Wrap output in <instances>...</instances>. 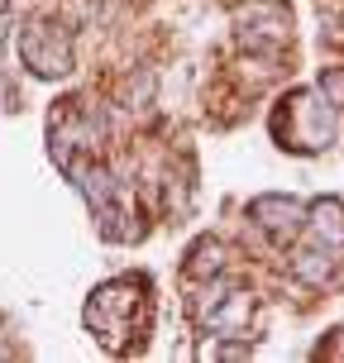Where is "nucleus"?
Listing matches in <instances>:
<instances>
[{
    "mask_svg": "<svg viewBox=\"0 0 344 363\" xmlns=\"http://www.w3.org/2000/svg\"><path fill=\"white\" fill-rule=\"evenodd\" d=\"M192 272H220V244L216 239H201L196 249H192V263H187Z\"/></svg>",
    "mask_w": 344,
    "mask_h": 363,
    "instance_id": "8",
    "label": "nucleus"
},
{
    "mask_svg": "<svg viewBox=\"0 0 344 363\" xmlns=\"http://www.w3.org/2000/svg\"><path fill=\"white\" fill-rule=\"evenodd\" d=\"M19 57L34 77H67L72 72V43L53 24H29L19 34Z\"/></svg>",
    "mask_w": 344,
    "mask_h": 363,
    "instance_id": "5",
    "label": "nucleus"
},
{
    "mask_svg": "<svg viewBox=\"0 0 344 363\" xmlns=\"http://www.w3.org/2000/svg\"><path fill=\"white\" fill-rule=\"evenodd\" d=\"M244 19H254V29L244 24L239 38L249 43V48H282L287 43V19L277 15V10H249Z\"/></svg>",
    "mask_w": 344,
    "mask_h": 363,
    "instance_id": "7",
    "label": "nucleus"
},
{
    "mask_svg": "<svg viewBox=\"0 0 344 363\" xmlns=\"http://www.w3.org/2000/svg\"><path fill=\"white\" fill-rule=\"evenodd\" d=\"M148 320H153V301H148L144 277H115L106 287H96L87 301V325L110 354H129L144 345Z\"/></svg>",
    "mask_w": 344,
    "mask_h": 363,
    "instance_id": "1",
    "label": "nucleus"
},
{
    "mask_svg": "<svg viewBox=\"0 0 344 363\" xmlns=\"http://www.w3.org/2000/svg\"><path fill=\"white\" fill-rule=\"evenodd\" d=\"M196 320L220 340H249L254 325V291L239 287V282H211L201 301H192Z\"/></svg>",
    "mask_w": 344,
    "mask_h": 363,
    "instance_id": "4",
    "label": "nucleus"
},
{
    "mask_svg": "<svg viewBox=\"0 0 344 363\" xmlns=\"http://www.w3.org/2000/svg\"><path fill=\"white\" fill-rule=\"evenodd\" d=\"M301 235H311V244L292 258V272L301 282H326L344 254V206L340 201H321L316 211H306V230Z\"/></svg>",
    "mask_w": 344,
    "mask_h": 363,
    "instance_id": "2",
    "label": "nucleus"
},
{
    "mask_svg": "<svg viewBox=\"0 0 344 363\" xmlns=\"http://www.w3.org/2000/svg\"><path fill=\"white\" fill-rule=\"evenodd\" d=\"M249 216L258 220V230H268L272 239H301L306 230V206L296 196H258L249 206Z\"/></svg>",
    "mask_w": 344,
    "mask_h": 363,
    "instance_id": "6",
    "label": "nucleus"
},
{
    "mask_svg": "<svg viewBox=\"0 0 344 363\" xmlns=\"http://www.w3.org/2000/svg\"><path fill=\"white\" fill-rule=\"evenodd\" d=\"M282 106H287V120H282V115L272 120V134L282 139V148L316 153V148H326L330 139H335V110H330V101L321 106L311 91H292Z\"/></svg>",
    "mask_w": 344,
    "mask_h": 363,
    "instance_id": "3",
    "label": "nucleus"
}]
</instances>
